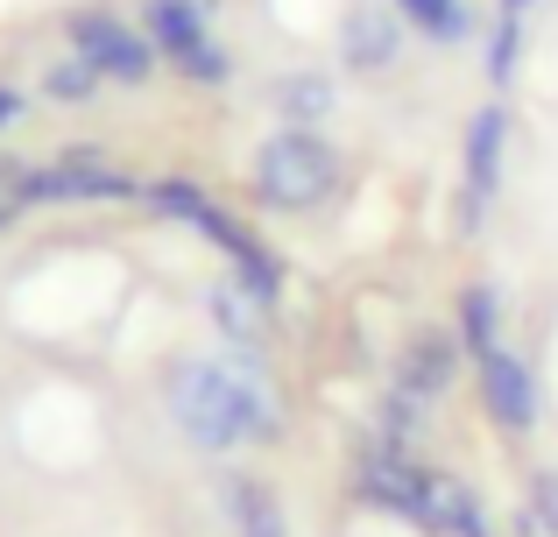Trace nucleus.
<instances>
[{"mask_svg":"<svg viewBox=\"0 0 558 537\" xmlns=\"http://www.w3.org/2000/svg\"><path fill=\"white\" fill-rule=\"evenodd\" d=\"M170 417L198 453H233L247 439H276V411L262 396V382L227 368V361H184L170 375Z\"/></svg>","mask_w":558,"mask_h":537,"instance_id":"1","label":"nucleus"},{"mask_svg":"<svg viewBox=\"0 0 558 537\" xmlns=\"http://www.w3.org/2000/svg\"><path fill=\"white\" fill-rule=\"evenodd\" d=\"M332 184H340V156H332L326 135H312V127H283V135L262 142L255 192L269 198V206L304 212V206H318V198H332Z\"/></svg>","mask_w":558,"mask_h":537,"instance_id":"2","label":"nucleus"},{"mask_svg":"<svg viewBox=\"0 0 558 537\" xmlns=\"http://www.w3.org/2000/svg\"><path fill=\"white\" fill-rule=\"evenodd\" d=\"M64 36H71L78 57H93L99 78H113V85H149L156 78V42L142 36V22H128V14L78 8V14H64Z\"/></svg>","mask_w":558,"mask_h":537,"instance_id":"3","label":"nucleus"},{"mask_svg":"<svg viewBox=\"0 0 558 537\" xmlns=\"http://www.w3.org/2000/svg\"><path fill=\"white\" fill-rule=\"evenodd\" d=\"M396 57H403V22H396L389 8H375V0H361V8L340 14V64L347 71H389Z\"/></svg>","mask_w":558,"mask_h":537,"instance_id":"4","label":"nucleus"},{"mask_svg":"<svg viewBox=\"0 0 558 537\" xmlns=\"http://www.w3.org/2000/svg\"><path fill=\"white\" fill-rule=\"evenodd\" d=\"M460 332H417V340L396 354V389L417 403H438L452 389V375H460Z\"/></svg>","mask_w":558,"mask_h":537,"instance_id":"5","label":"nucleus"},{"mask_svg":"<svg viewBox=\"0 0 558 537\" xmlns=\"http://www.w3.org/2000/svg\"><path fill=\"white\" fill-rule=\"evenodd\" d=\"M481 396H488V411H495L502 431L537 425V382H531V368H523V354H509V346L481 354Z\"/></svg>","mask_w":558,"mask_h":537,"instance_id":"6","label":"nucleus"},{"mask_svg":"<svg viewBox=\"0 0 558 537\" xmlns=\"http://www.w3.org/2000/svg\"><path fill=\"white\" fill-rule=\"evenodd\" d=\"M142 198H149V206H156V212H163V220H184V227H198V234H205V241H213V248H219V255H227V248H233V241H241V234H247V227H241V220H227V212H219V206H213V198H205V192H198V184H184V178H156V184H142Z\"/></svg>","mask_w":558,"mask_h":537,"instance_id":"7","label":"nucleus"},{"mask_svg":"<svg viewBox=\"0 0 558 537\" xmlns=\"http://www.w3.org/2000/svg\"><path fill=\"white\" fill-rule=\"evenodd\" d=\"M502 142H509V113H502V107H481L474 121H466V142H460V156H466V184H460V192H466V198H481V206H488L495 184H502Z\"/></svg>","mask_w":558,"mask_h":537,"instance_id":"8","label":"nucleus"},{"mask_svg":"<svg viewBox=\"0 0 558 537\" xmlns=\"http://www.w3.org/2000/svg\"><path fill=\"white\" fill-rule=\"evenodd\" d=\"M142 36H149L170 64H184L191 50L213 42V36H205V8H198V0H142Z\"/></svg>","mask_w":558,"mask_h":537,"instance_id":"9","label":"nucleus"},{"mask_svg":"<svg viewBox=\"0 0 558 537\" xmlns=\"http://www.w3.org/2000/svg\"><path fill=\"white\" fill-rule=\"evenodd\" d=\"M219 502H227V516H233V530H241V537H290L283 530V502H276L262 481H247V474H227Z\"/></svg>","mask_w":558,"mask_h":537,"instance_id":"10","label":"nucleus"},{"mask_svg":"<svg viewBox=\"0 0 558 537\" xmlns=\"http://www.w3.org/2000/svg\"><path fill=\"white\" fill-rule=\"evenodd\" d=\"M276 107H283V127H318L340 107V85H332L326 71H283V78H276Z\"/></svg>","mask_w":558,"mask_h":537,"instance_id":"11","label":"nucleus"},{"mask_svg":"<svg viewBox=\"0 0 558 537\" xmlns=\"http://www.w3.org/2000/svg\"><path fill=\"white\" fill-rule=\"evenodd\" d=\"M424 524L446 530V537H488V516H481V502L466 496L460 481H446V474H432V496H424Z\"/></svg>","mask_w":558,"mask_h":537,"instance_id":"12","label":"nucleus"},{"mask_svg":"<svg viewBox=\"0 0 558 537\" xmlns=\"http://www.w3.org/2000/svg\"><path fill=\"white\" fill-rule=\"evenodd\" d=\"M460 346L466 354H495V346H502V297H495L488 283L460 290Z\"/></svg>","mask_w":558,"mask_h":537,"instance_id":"13","label":"nucleus"},{"mask_svg":"<svg viewBox=\"0 0 558 537\" xmlns=\"http://www.w3.org/2000/svg\"><path fill=\"white\" fill-rule=\"evenodd\" d=\"M99 85H107V78H99V71H93V57H78V50H71V57H57V64H43V93H50V99H64V107L93 99Z\"/></svg>","mask_w":558,"mask_h":537,"instance_id":"14","label":"nucleus"},{"mask_svg":"<svg viewBox=\"0 0 558 537\" xmlns=\"http://www.w3.org/2000/svg\"><path fill=\"white\" fill-rule=\"evenodd\" d=\"M396 14H410V22H417L424 36H438V42H460L466 28H474V14H466L460 0H396Z\"/></svg>","mask_w":558,"mask_h":537,"instance_id":"15","label":"nucleus"},{"mask_svg":"<svg viewBox=\"0 0 558 537\" xmlns=\"http://www.w3.org/2000/svg\"><path fill=\"white\" fill-rule=\"evenodd\" d=\"M178 71H184L191 85H219V78H227V71H233V57L219 50V42H205V50H191V57H184Z\"/></svg>","mask_w":558,"mask_h":537,"instance_id":"16","label":"nucleus"},{"mask_svg":"<svg viewBox=\"0 0 558 537\" xmlns=\"http://www.w3.org/2000/svg\"><path fill=\"white\" fill-rule=\"evenodd\" d=\"M517 14H495V36H488V71L495 78H509V64H517Z\"/></svg>","mask_w":558,"mask_h":537,"instance_id":"17","label":"nucleus"},{"mask_svg":"<svg viewBox=\"0 0 558 537\" xmlns=\"http://www.w3.org/2000/svg\"><path fill=\"white\" fill-rule=\"evenodd\" d=\"M22 184H28V163H14V156H0V227H8L14 212L28 206V192H22Z\"/></svg>","mask_w":558,"mask_h":537,"instance_id":"18","label":"nucleus"},{"mask_svg":"<svg viewBox=\"0 0 558 537\" xmlns=\"http://www.w3.org/2000/svg\"><path fill=\"white\" fill-rule=\"evenodd\" d=\"M531 502H537V524H545V530L558 537V474H551V467L531 481Z\"/></svg>","mask_w":558,"mask_h":537,"instance_id":"19","label":"nucleus"},{"mask_svg":"<svg viewBox=\"0 0 558 537\" xmlns=\"http://www.w3.org/2000/svg\"><path fill=\"white\" fill-rule=\"evenodd\" d=\"M22 121V93H14V85H0V127H14Z\"/></svg>","mask_w":558,"mask_h":537,"instance_id":"20","label":"nucleus"},{"mask_svg":"<svg viewBox=\"0 0 558 537\" xmlns=\"http://www.w3.org/2000/svg\"><path fill=\"white\" fill-rule=\"evenodd\" d=\"M523 8H531V0H502V14H523Z\"/></svg>","mask_w":558,"mask_h":537,"instance_id":"21","label":"nucleus"}]
</instances>
